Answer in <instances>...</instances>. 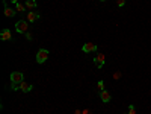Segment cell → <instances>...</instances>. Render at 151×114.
<instances>
[{"instance_id":"obj_1","label":"cell","mask_w":151,"mask_h":114,"mask_svg":"<svg viewBox=\"0 0 151 114\" xmlns=\"http://www.w3.org/2000/svg\"><path fill=\"white\" fill-rule=\"evenodd\" d=\"M23 81H24V75L21 72H12L11 73V87H12V90H17V87H18Z\"/></svg>"},{"instance_id":"obj_2","label":"cell","mask_w":151,"mask_h":114,"mask_svg":"<svg viewBox=\"0 0 151 114\" xmlns=\"http://www.w3.org/2000/svg\"><path fill=\"white\" fill-rule=\"evenodd\" d=\"M15 31L18 33H27L29 32V21L27 20H18L15 23Z\"/></svg>"},{"instance_id":"obj_3","label":"cell","mask_w":151,"mask_h":114,"mask_svg":"<svg viewBox=\"0 0 151 114\" xmlns=\"http://www.w3.org/2000/svg\"><path fill=\"white\" fill-rule=\"evenodd\" d=\"M48 55H50V52L47 49H39L37 52V63L38 64H44L48 59Z\"/></svg>"},{"instance_id":"obj_4","label":"cell","mask_w":151,"mask_h":114,"mask_svg":"<svg viewBox=\"0 0 151 114\" xmlns=\"http://www.w3.org/2000/svg\"><path fill=\"white\" fill-rule=\"evenodd\" d=\"M41 19V14L39 12H37V11H29L27 14H26V19L24 20H27L29 23H35L37 20H39Z\"/></svg>"},{"instance_id":"obj_5","label":"cell","mask_w":151,"mask_h":114,"mask_svg":"<svg viewBox=\"0 0 151 114\" xmlns=\"http://www.w3.org/2000/svg\"><path fill=\"white\" fill-rule=\"evenodd\" d=\"M94 64L97 68H101L104 64H106V55L104 53H98L95 58H94Z\"/></svg>"},{"instance_id":"obj_6","label":"cell","mask_w":151,"mask_h":114,"mask_svg":"<svg viewBox=\"0 0 151 114\" xmlns=\"http://www.w3.org/2000/svg\"><path fill=\"white\" fill-rule=\"evenodd\" d=\"M97 49H98V46L94 44V43H85V44L82 46L83 53H91V52H95Z\"/></svg>"},{"instance_id":"obj_7","label":"cell","mask_w":151,"mask_h":114,"mask_svg":"<svg viewBox=\"0 0 151 114\" xmlns=\"http://www.w3.org/2000/svg\"><path fill=\"white\" fill-rule=\"evenodd\" d=\"M17 90H21L23 93H30L32 90H33V85L32 84H29V82H21L18 87H17Z\"/></svg>"},{"instance_id":"obj_8","label":"cell","mask_w":151,"mask_h":114,"mask_svg":"<svg viewBox=\"0 0 151 114\" xmlns=\"http://www.w3.org/2000/svg\"><path fill=\"white\" fill-rule=\"evenodd\" d=\"M0 40H2V41H9V40H12V32H11V29H3L2 32H0Z\"/></svg>"},{"instance_id":"obj_9","label":"cell","mask_w":151,"mask_h":114,"mask_svg":"<svg viewBox=\"0 0 151 114\" xmlns=\"http://www.w3.org/2000/svg\"><path fill=\"white\" fill-rule=\"evenodd\" d=\"M100 99H101V102L107 103V102L112 100V94H110L107 90H103V91H100Z\"/></svg>"},{"instance_id":"obj_10","label":"cell","mask_w":151,"mask_h":114,"mask_svg":"<svg viewBox=\"0 0 151 114\" xmlns=\"http://www.w3.org/2000/svg\"><path fill=\"white\" fill-rule=\"evenodd\" d=\"M3 14H5V17H9V19H12V17H15V14H17V11L15 9H12V8H9L6 3H5V9H3Z\"/></svg>"},{"instance_id":"obj_11","label":"cell","mask_w":151,"mask_h":114,"mask_svg":"<svg viewBox=\"0 0 151 114\" xmlns=\"http://www.w3.org/2000/svg\"><path fill=\"white\" fill-rule=\"evenodd\" d=\"M26 8H27L29 11H33V9H37V6H38V3H37V0H26Z\"/></svg>"},{"instance_id":"obj_12","label":"cell","mask_w":151,"mask_h":114,"mask_svg":"<svg viewBox=\"0 0 151 114\" xmlns=\"http://www.w3.org/2000/svg\"><path fill=\"white\" fill-rule=\"evenodd\" d=\"M26 9H27V8H26V5H23V3H15V11L17 12H24Z\"/></svg>"},{"instance_id":"obj_13","label":"cell","mask_w":151,"mask_h":114,"mask_svg":"<svg viewBox=\"0 0 151 114\" xmlns=\"http://www.w3.org/2000/svg\"><path fill=\"white\" fill-rule=\"evenodd\" d=\"M97 88H98L100 91L106 90V84H104V81H98V82H97Z\"/></svg>"},{"instance_id":"obj_14","label":"cell","mask_w":151,"mask_h":114,"mask_svg":"<svg viewBox=\"0 0 151 114\" xmlns=\"http://www.w3.org/2000/svg\"><path fill=\"white\" fill-rule=\"evenodd\" d=\"M129 114H136V108H135V105H130V107H129Z\"/></svg>"},{"instance_id":"obj_15","label":"cell","mask_w":151,"mask_h":114,"mask_svg":"<svg viewBox=\"0 0 151 114\" xmlns=\"http://www.w3.org/2000/svg\"><path fill=\"white\" fill-rule=\"evenodd\" d=\"M117 5H118L119 8H122L124 5H126V0H117Z\"/></svg>"},{"instance_id":"obj_16","label":"cell","mask_w":151,"mask_h":114,"mask_svg":"<svg viewBox=\"0 0 151 114\" xmlns=\"http://www.w3.org/2000/svg\"><path fill=\"white\" fill-rule=\"evenodd\" d=\"M122 75H121V72H117V73H113V79H119Z\"/></svg>"},{"instance_id":"obj_17","label":"cell","mask_w":151,"mask_h":114,"mask_svg":"<svg viewBox=\"0 0 151 114\" xmlns=\"http://www.w3.org/2000/svg\"><path fill=\"white\" fill-rule=\"evenodd\" d=\"M24 35H26V38H27L29 41H32V33H30V32H27V33H24Z\"/></svg>"},{"instance_id":"obj_18","label":"cell","mask_w":151,"mask_h":114,"mask_svg":"<svg viewBox=\"0 0 151 114\" xmlns=\"http://www.w3.org/2000/svg\"><path fill=\"white\" fill-rule=\"evenodd\" d=\"M82 114H91V111H89V110H83Z\"/></svg>"},{"instance_id":"obj_19","label":"cell","mask_w":151,"mask_h":114,"mask_svg":"<svg viewBox=\"0 0 151 114\" xmlns=\"http://www.w3.org/2000/svg\"><path fill=\"white\" fill-rule=\"evenodd\" d=\"M9 2H11V3H14V5H15V3H18V0H9Z\"/></svg>"},{"instance_id":"obj_20","label":"cell","mask_w":151,"mask_h":114,"mask_svg":"<svg viewBox=\"0 0 151 114\" xmlns=\"http://www.w3.org/2000/svg\"><path fill=\"white\" fill-rule=\"evenodd\" d=\"M100 2H106V0H100Z\"/></svg>"}]
</instances>
